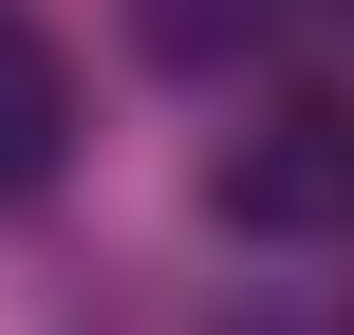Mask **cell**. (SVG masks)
Here are the masks:
<instances>
[{"label":"cell","mask_w":354,"mask_h":335,"mask_svg":"<svg viewBox=\"0 0 354 335\" xmlns=\"http://www.w3.org/2000/svg\"><path fill=\"white\" fill-rule=\"evenodd\" d=\"M205 205H224L243 242H317V224H354V112H261V131L205 168Z\"/></svg>","instance_id":"cell-1"},{"label":"cell","mask_w":354,"mask_h":335,"mask_svg":"<svg viewBox=\"0 0 354 335\" xmlns=\"http://www.w3.org/2000/svg\"><path fill=\"white\" fill-rule=\"evenodd\" d=\"M56 168H75V56L0 0V205H37Z\"/></svg>","instance_id":"cell-2"},{"label":"cell","mask_w":354,"mask_h":335,"mask_svg":"<svg viewBox=\"0 0 354 335\" xmlns=\"http://www.w3.org/2000/svg\"><path fill=\"white\" fill-rule=\"evenodd\" d=\"M131 19H149V56H168V75H224V56L280 19V0H131Z\"/></svg>","instance_id":"cell-3"},{"label":"cell","mask_w":354,"mask_h":335,"mask_svg":"<svg viewBox=\"0 0 354 335\" xmlns=\"http://www.w3.org/2000/svg\"><path fill=\"white\" fill-rule=\"evenodd\" d=\"M243 335H299V317H243Z\"/></svg>","instance_id":"cell-4"}]
</instances>
